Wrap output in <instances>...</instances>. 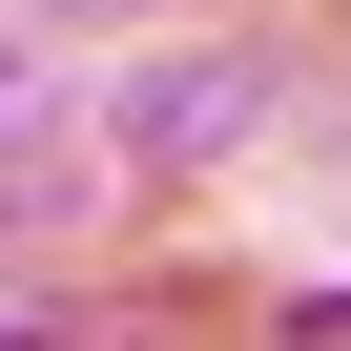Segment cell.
Listing matches in <instances>:
<instances>
[{
	"mask_svg": "<svg viewBox=\"0 0 351 351\" xmlns=\"http://www.w3.org/2000/svg\"><path fill=\"white\" fill-rule=\"evenodd\" d=\"M0 351H62V310H21V289H0Z\"/></svg>",
	"mask_w": 351,
	"mask_h": 351,
	"instance_id": "1",
	"label": "cell"
}]
</instances>
